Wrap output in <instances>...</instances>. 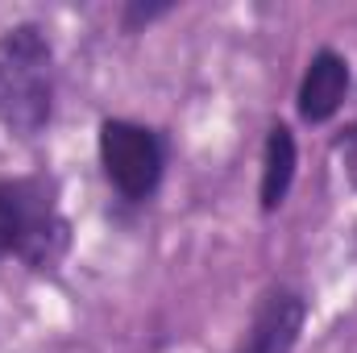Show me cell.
<instances>
[{"instance_id":"obj_3","label":"cell","mask_w":357,"mask_h":353,"mask_svg":"<svg viewBox=\"0 0 357 353\" xmlns=\"http://www.w3.org/2000/svg\"><path fill=\"white\" fill-rule=\"evenodd\" d=\"M96 158H100L108 187L125 204H150L171 163L167 137L154 125L129 121V117H104L96 125Z\"/></svg>"},{"instance_id":"obj_5","label":"cell","mask_w":357,"mask_h":353,"mask_svg":"<svg viewBox=\"0 0 357 353\" xmlns=\"http://www.w3.org/2000/svg\"><path fill=\"white\" fill-rule=\"evenodd\" d=\"M354 88V67H349V54H341L337 46H320L312 50L303 75H299V88H295V117L303 125H328Z\"/></svg>"},{"instance_id":"obj_2","label":"cell","mask_w":357,"mask_h":353,"mask_svg":"<svg viewBox=\"0 0 357 353\" xmlns=\"http://www.w3.org/2000/svg\"><path fill=\"white\" fill-rule=\"evenodd\" d=\"M71 254V220L50 175L0 179V262L54 274Z\"/></svg>"},{"instance_id":"obj_1","label":"cell","mask_w":357,"mask_h":353,"mask_svg":"<svg viewBox=\"0 0 357 353\" xmlns=\"http://www.w3.org/2000/svg\"><path fill=\"white\" fill-rule=\"evenodd\" d=\"M59 100V59L46 25L17 21L0 29V129L33 142L50 129Z\"/></svg>"},{"instance_id":"obj_4","label":"cell","mask_w":357,"mask_h":353,"mask_svg":"<svg viewBox=\"0 0 357 353\" xmlns=\"http://www.w3.org/2000/svg\"><path fill=\"white\" fill-rule=\"evenodd\" d=\"M307 295L291 283H270L254 303L250 329L241 337L237 353H295L307 329Z\"/></svg>"},{"instance_id":"obj_6","label":"cell","mask_w":357,"mask_h":353,"mask_svg":"<svg viewBox=\"0 0 357 353\" xmlns=\"http://www.w3.org/2000/svg\"><path fill=\"white\" fill-rule=\"evenodd\" d=\"M299 175V137L287 121H270L262 142V171H258V212L274 216Z\"/></svg>"},{"instance_id":"obj_8","label":"cell","mask_w":357,"mask_h":353,"mask_svg":"<svg viewBox=\"0 0 357 353\" xmlns=\"http://www.w3.org/2000/svg\"><path fill=\"white\" fill-rule=\"evenodd\" d=\"M337 150H345V158H349V171H354V179H357V121L337 137Z\"/></svg>"},{"instance_id":"obj_7","label":"cell","mask_w":357,"mask_h":353,"mask_svg":"<svg viewBox=\"0 0 357 353\" xmlns=\"http://www.w3.org/2000/svg\"><path fill=\"white\" fill-rule=\"evenodd\" d=\"M167 13H175V0H158V4L129 0V4L121 8V29H125V33H142V29H150L154 21H162Z\"/></svg>"}]
</instances>
